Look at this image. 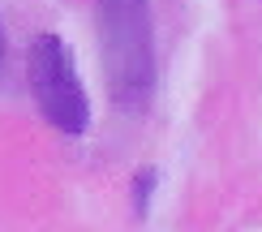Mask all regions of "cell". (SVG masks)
Segmentation results:
<instances>
[{
    "label": "cell",
    "instance_id": "cell-1",
    "mask_svg": "<svg viewBox=\"0 0 262 232\" xmlns=\"http://www.w3.org/2000/svg\"><path fill=\"white\" fill-rule=\"evenodd\" d=\"M95 26L112 103L142 112L155 91V26L150 0H95Z\"/></svg>",
    "mask_w": 262,
    "mask_h": 232
},
{
    "label": "cell",
    "instance_id": "cell-2",
    "mask_svg": "<svg viewBox=\"0 0 262 232\" xmlns=\"http://www.w3.org/2000/svg\"><path fill=\"white\" fill-rule=\"evenodd\" d=\"M26 86L30 99L43 112V120L60 129V134H82L91 125V99H86L78 69H73V52L60 35H39L26 52Z\"/></svg>",
    "mask_w": 262,
    "mask_h": 232
},
{
    "label": "cell",
    "instance_id": "cell-3",
    "mask_svg": "<svg viewBox=\"0 0 262 232\" xmlns=\"http://www.w3.org/2000/svg\"><path fill=\"white\" fill-rule=\"evenodd\" d=\"M150 185H155V168H142L138 181H134V206H138V215L150 211Z\"/></svg>",
    "mask_w": 262,
    "mask_h": 232
}]
</instances>
